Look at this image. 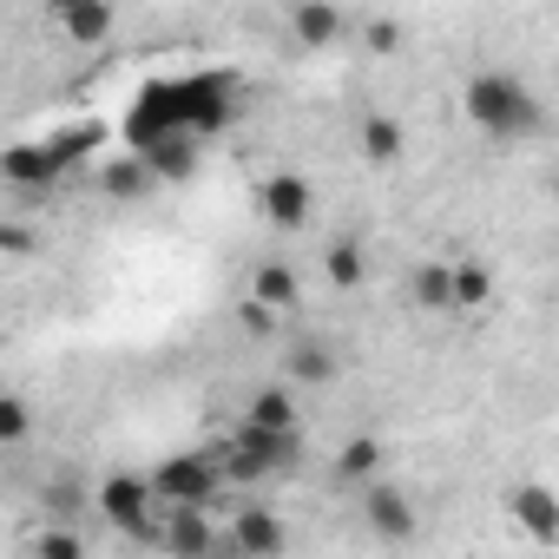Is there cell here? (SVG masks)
Masks as SVG:
<instances>
[{
	"instance_id": "cell-22",
	"label": "cell",
	"mask_w": 559,
	"mask_h": 559,
	"mask_svg": "<svg viewBox=\"0 0 559 559\" xmlns=\"http://www.w3.org/2000/svg\"><path fill=\"white\" fill-rule=\"evenodd\" d=\"M0 257H40V230L21 217H0Z\"/></svg>"
},
{
	"instance_id": "cell-6",
	"label": "cell",
	"mask_w": 559,
	"mask_h": 559,
	"mask_svg": "<svg viewBox=\"0 0 559 559\" xmlns=\"http://www.w3.org/2000/svg\"><path fill=\"white\" fill-rule=\"evenodd\" d=\"M53 178H60V158L47 152V139H21V145H8V152H0V185L47 198V185H53Z\"/></svg>"
},
{
	"instance_id": "cell-3",
	"label": "cell",
	"mask_w": 559,
	"mask_h": 559,
	"mask_svg": "<svg viewBox=\"0 0 559 559\" xmlns=\"http://www.w3.org/2000/svg\"><path fill=\"white\" fill-rule=\"evenodd\" d=\"M145 480H152L158 507H211L217 500V461H211V448L204 454H165Z\"/></svg>"
},
{
	"instance_id": "cell-5",
	"label": "cell",
	"mask_w": 559,
	"mask_h": 559,
	"mask_svg": "<svg viewBox=\"0 0 559 559\" xmlns=\"http://www.w3.org/2000/svg\"><path fill=\"white\" fill-rule=\"evenodd\" d=\"M257 204H263V217H270V230H284V237H297L304 224H310V178L304 171H270L263 185H257Z\"/></svg>"
},
{
	"instance_id": "cell-10",
	"label": "cell",
	"mask_w": 559,
	"mask_h": 559,
	"mask_svg": "<svg viewBox=\"0 0 559 559\" xmlns=\"http://www.w3.org/2000/svg\"><path fill=\"white\" fill-rule=\"evenodd\" d=\"M507 513L533 533V546H552V539H559V500H552V487H539V480L513 487V493H507Z\"/></svg>"
},
{
	"instance_id": "cell-24",
	"label": "cell",
	"mask_w": 559,
	"mask_h": 559,
	"mask_svg": "<svg viewBox=\"0 0 559 559\" xmlns=\"http://www.w3.org/2000/svg\"><path fill=\"white\" fill-rule=\"evenodd\" d=\"M27 546H34V552H53V559H73V552H80V533H60V526H40V533H27Z\"/></svg>"
},
{
	"instance_id": "cell-11",
	"label": "cell",
	"mask_w": 559,
	"mask_h": 559,
	"mask_svg": "<svg viewBox=\"0 0 559 559\" xmlns=\"http://www.w3.org/2000/svg\"><path fill=\"white\" fill-rule=\"evenodd\" d=\"M230 546H237L243 559H270V552H284V546H290V533H284V520L263 513V507H237V520H230Z\"/></svg>"
},
{
	"instance_id": "cell-21",
	"label": "cell",
	"mask_w": 559,
	"mask_h": 559,
	"mask_svg": "<svg viewBox=\"0 0 559 559\" xmlns=\"http://www.w3.org/2000/svg\"><path fill=\"white\" fill-rule=\"evenodd\" d=\"M34 402L27 395H14V389H0V448H21V441H34Z\"/></svg>"
},
{
	"instance_id": "cell-7",
	"label": "cell",
	"mask_w": 559,
	"mask_h": 559,
	"mask_svg": "<svg viewBox=\"0 0 559 559\" xmlns=\"http://www.w3.org/2000/svg\"><path fill=\"white\" fill-rule=\"evenodd\" d=\"M250 304H263L270 317H290L297 304H304V276H297V263H284V257H263L257 270H250V290H243Z\"/></svg>"
},
{
	"instance_id": "cell-12",
	"label": "cell",
	"mask_w": 559,
	"mask_h": 559,
	"mask_svg": "<svg viewBox=\"0 0 559 559\" xmlns=\"http://www.w3.org/2000/svg\"><path fill=\"white\" fill-rule=\"evenodd\" d=\"M53 27L73 47H99L112 34V0H53Z\"/></svg>"
},
{
	"instance_id": "cell-18",
	"label": "cell",
	"mask_w": 559,
	"mask_h": 559,
	"mask_svg": "<svg viewBox=\"0 0 559 559\" xmlns=\"http://www.w3.org/2000/svg\"><path fill=\"white\" fill-rule=\"evenodd\" d=\"M408 304H415V310H428V317H448V310H454L448 263H415V270H408Z\"/></svg>"
},
{
	"instance_id": "cell-4",
	"label": "cell",
	"mask_w": 559,
	"mask_h": 559,
	"mask_svg": "<svg viewBox=\"0 0 559 559\" xmlns=\"http://www.w3.org/2000/svg\"><path fill=\"white\" fill-rule=\"evenodd\" d=\"M93 507L119 526V533H132V539H158V526H152V480L145 474H132V467H119V474H106L99 480V493H93Z\"/></svg>"
},
{
	"instance_id": "cell-9",
	"label": "cell",
	"mask_w": 559,
	"mask_h": 559,
	"mask_svg": "<svg viewBox=\"0 0 559 559\" xmlns=\"http://www.w3.org/2000/svg\"><path fill=\"white\" fill-rule=\"evenodd\" d=\"M336 369H343V362H336V349H330L323 336H304V343L284 349V382H290V389H330Z\"/></svg>"
},
{
	"instance_id": "cell-1",
	"label": "cell",
	"mask_w": 559,
	"mask_h": 559,
	"mask_svg": "<svg viewBox=\"0 0 559 559\" xmlns=\"http://www.w3.org/2000/svg\"><path fill=\"white\" fill-rule=\"evenodd\" d=\"M461 112H467L493 145H526V139H539V126H546V106H539L533 86L513 80V73H474V80L461 86Z\"/></svg>"
},
{
	"instance_id": "cell-13",
	"label": "cell",
	"mask_w": 559,
	"mask_h": 559,
	"mask_svg": "<svg viewBox=\"0 0 559 559\" xmlns=\"http://www.w3.org/2000/svg\"><path fill=\"white\" fill-rule=\"evenodd\" d=\"M356 145H362V158H369V165H402L408 132H402V119H395V112H362V119H356Z\"/></svg>"
},
{
	"instance_id": "cell-20",
	"label": "cell",
	"mask_w": 559,
	"mask_h": 559,
	"mask_svg": "<svg viewBox=\"0 0 559 559\" xmlns=\"http://www.w3.org/2000/svg\"><path fill=\"white\" fill-rule=\"evenodd\" d=\"M376 467H382V441H376V435H349V441L336 448V480H343V487L376 480Z\"/></svg>"
},
{
	"instance_id": "cell-25",
	"label": "cell",
	"mask_w": 559,
	"mask_h": 559,
	"mask_svg": "<svg viewBox=\"0 0 559 559\" xmlns=\"http://www.w3.org/2000/svg\"><path fill=\"white\" fill-rule=\"evenodd\" d=\"M237 323H243V330H257V336H263V330H270V323H276V317H270V310H263V304H250V297H243V304H237Z\"/></svg>"
},
{
	"instance_id": "cell-16",
	"label": "cell",
	"mask_w": 559,
	"mask_h": 559,
	"mask_svg": "<svg viewBox=\"0 0 559 559\" xmlns=\"http://www.w3.org/2000/svg\"><path fill=\"white\" fill-rule=\"evenodd\" d=\"M243 421H257V428H297L304 415H297V389L290 382H263L250 402H243Z\"/></svg>"
},
{
	"instance_id": "cell-2",
	"label": "cell",
	"mask_w": 559,
	"mask_h": 559,
	"mask_svg": "<svg viewBox=\"0 0 559 559\" xmlns=\"http://www.w3.org/2000/svg\"><path fill=\"white\" fill-rule=\"evenodd\" d=\"M211 461H217V474H230V480L250 487V480H263V474H276V467L304 461V421H297V428H257V421H237L230 441L211 448Z\"/></svg>"
},
{
	"instance_id": "cell-23",
	"label": "cell",
	"mask_w": 559,
	"mask_h": 559,
	"mask_svg": "<svg viewBox=\"0 0 559 559\" xmlns=\"http://www.w3.org/2000/svg\"><path fill=\"white\" fill-rule=\"evenodd\" d=\"M362 47H369L376 60H395V53H402V27H395V21H369V27H362Z\"/></svg>"
},
{
	"instance_id": "cell-8",
	"label": "cell",
	"mask_w": 559,
	"mask_h": 559,
	"mask_svg": "<svg viewBox=\"0 0 559 559\" xmlns=\"http://www.w3.org/2000/svg\"><path fill=\"white\" fill-rule=\"evenodd\" d=\"M290 34H297V47L323 53V47L349 40V14L336 8V0H290Z\"/></svg>"
},
{
	"instance_id": "cell-15",
	"label": "cell",
	"mask_w": 559,
	"mask_h": 559,
	"mask_svg": "<svg viewBox=\"0 0 559 559\" xmlns=\"http://www.w3.org/2000/svg\"><path fill=\"white\" fill-rule=\"evenodd\" d=\"M323 276H330V290L356 297V290L369 284V250H362L356 237H336V243L323 250Z\"/></svg>"
},
{
	"instance_id": "cell-14",
	"label": "cell",
	"mask_w": 559,
	"mask_h": 559,
	"mask_svg": "<svg viewBox=\"0 0 559 559\" xmlns=\"http://www.w3.org/2000/svg\"><path fill=\"white\" fill-rule=\"evenodd\" d=\"M362 520L382 533V539H415V507L402 487H369L362 493Z\"/></svg>"
},
{
	"instance_id": "cell-17",
	"label": "cell",
	"mask_w": 559,
	"mask_h": 559,
	"mask_svg": "<svg viewBox=\"0 0 559 559\" xmlns=\"http://www.w3.org/2000/svg\"><path fill=\"white\" fill-rule=\"evenodd\" d=\"M165 513H171V520H165V533H158V539H165L171 552H185V559H191V552H211V546H217V533H211L204 507H165Z\"/></svg>"
},
{
	"instance_id": "cell-19",
	"label": "cell",
	"mask_w": 559,
	"mask_h": 559,
	"mask_svg": "<svg viewBox=\"0 0 559 559\" xmlns=\"http://www.w3.org/2000/svg\"><path fill=\"white\" fill-rule=\"evenodd\" d=\"M448 284H454V310H487L493 304V270L474 263V257H454L448 263Z\"/></svg>"
}]
</instances>
